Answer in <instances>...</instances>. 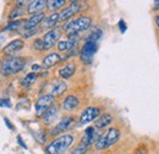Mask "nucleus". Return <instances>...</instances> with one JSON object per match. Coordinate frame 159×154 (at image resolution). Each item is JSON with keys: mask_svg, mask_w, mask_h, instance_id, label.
Instances as JSON below:
<instances>
[{"mask_svg": "<svg viewBox=\"0 0 159 154\" xmlns=\"http://www.w3.org/2000/svg\"><path fill=\"white\" fill-rule=\"evenodd\" d=\"M61 60H62V58L60 57V54H58V53H50V54H48L45 58L43 59L42 65H43V67L49 69V67L59 64Z\"/></svg>", "mask_w": 159, "mask_h": 154, "instance_id": "14", "label": "nucleus"}, {"mask_svg": "<svg viewBox=\"0 0 159 154\" xmlns=\"http://www.w3.org/2000/svg\"><path fill=\"white\" fill-rule=\"evenodd\" d=\"M99 113V108H96V106H89V108L84 109L81 114V117H80V124L81 125H87V124L92 122L94 119L98 117Z\"/></svg>", "mask_w": 159, "mask_h": 154, "instance_id": "8", "label": "nucleus"}, {"mask_svg": "<svg viewBox=\"0 0 159 154\" xmlns=\"http://www.w3.org/2000/svg\"><path fill=\"white\" fill-rule=\"evenodd\" d=\"M74 121H75V120H74L72 116H66V117H64L59 124L57 125V127L53 130L52 135L55 136V135H58V134H60V132H65V131H67V130L72 126Z\"/></svg>", "mask_w": 159, "mask_h": 154, "instance_id": "10", "label": "nucleus"}, {"mask_svg": "<svg viewBox=\"0 0 159 154\" xmlns=\"http://www.w3.org/2000/svg\"><path fill=\"white\" fill-rule=\"evenodd\" d=\"M102 37V31L98 29L93 32L88 38L86 39L82 49H81V59L84 64H91L92 59L94 57L97 49H98V39Z\"/></svg>", "mask_w": 159, "mask_h": 154, "instance_id": "1", "label": "nucleus"}, {"mask_svg": "<svg viewBox=\"0 0 159 154\" xmlns=\"http://www.w3.org/2000/svg\"><path fill=\"white\" fill-rule=\"evenodd\" d=\"M23 48V40L22 39H15L12 42H10L7 45H5V48L2 49V53L5 55H12L15 54L16 52H19Z\"/></svg>", "mask_w": 159, "mask_h": 154, "instance_id": "12", "label": "nucleus"}, {"mask_svg": "<svg viewBox=\"0 0 159 154\" xmlns=\"http://www.w3.org/2000/svg\"><path fill=\"white\" fill-rule=\"evenodd\" d=\"M47 5V1H43V0H36V1H31L28 4V7H27V11L28 14H38L40 12V10Z\"/></svg>", "mask_w": 159, "mask_h": 154, "instance_id": "19", "label": "nucleus"}, {"mask_svg": "<svg viewBox=\"0 0 159 154\" xmlns=\"http://www.w3.org/2000/svg\"><path fill=\"white\" fill-rule=\"evenodd\" d=\"M119 137H120L119 130H116V129L108 130L104 135H100V137L97 139V142H96V149L97 151H103V149L113 146L114 143L118 142Z\"/></svg>", "mask_w": 159, "mask_h": 154, "instance_id": "4", "label": "nucleus"}, {"mask_svg": "<svg viewBox=\"0 0 159 154\" xmlns=\"http://www.w3.org/2000/svg\"><path fill=\"white\" fill-rule=\"evenodd\" d=\"M39 69H40L39 65H33V66H32V70H33V71H38Z\"/></svg>", "mask_w": 159, "mask_h": 154, "instance_id": "34", "label": "nucleus"}, {"mask_svg": "<svg viewBox=\"0 0 159 154\" xmlns=\"http://www.w3.org/2000/svg\"><path fill=\"white\" fill-rule=\"evenodd\" d=\"M58 21H59V14L58 12H53L48 17H44L40 23H42L43 28H52L58 23Z\"/></svg>", "mask_w": 159, "mask_h": 154, "instance_id": "17", "label": "nucleus"}, {"mask_svg": "<svg viewBox=\"0 0 159 154\" xmlns=\"http://www.w3.org/2000/svg\"><path fill=\"white\" fill-rule=\"evenodd\" d=\"M111 122H113V116H111V114L105 113V114H103V115L97 120V122H96V129H104V127H107L108 125H110Z\"/></svg>", "mask_w": 159, "mask_h": 154, "instance_id": "20", "label": "nucleus"}, {"mask_svg": "<svg viewBox=\"0 0 159 154\" xmlns=\"http://www.w3.org/2000/svg\"><path fill=\"white\" fill-rule=\"evenodd\" d=\"M158 4H159V1H156V2H154V9H158Z\"/></svg>", "mask_w": 159, "mask_h": 154, "instance_id": "35", "label": "nucleus"}, {"mask_svg": "<svg viewBox=\"0 0 159 154\" xmlns=\"http://www.w3.org/2000/svg\"><path fill=\"white\" fill-rule=\"evenodd\" d=\"M44 19V12H38V14H33L30 19L25 22V29L26 31H31V29H36V27L40 25V22Z\"/></svg>", "mask_w": 159, "mask_h": 154, "instance_id": "11", "label": "nucleus"}, {"mask_svg": "<svg viewBox=\"0 0 159 154\" xmlns=\"http://www.w3.org/2000/svg\"><path fill=\"white\" fill-rule=\"evenodd\" d=\"M5 40H6V36H5L4 33H0V49H1L2 44L5 43Z\"/></svg>", "mask_w": 159, "mask_h": 154, "instance_id": "33", "label": "nucleus"}, {"mask_svg": "<svg viewBox=\"0 0 159 154\" xmlns=\"http://www.w3.org/2000/svg\"><path fill=\"white\" fill-rule=\"evenodd\" d=\"M75 71H76V66H75V64H72V62H67L64 67H61V69L59 70V75L61 78L67 79V78H70V77L75 74Z\"/></svg>", "mask_w": 159, "mask_h": 154, "instance_id": "15", "label": "nucleus"}, {"mask_svg": "<svg viewBox=\"0 0 159 154\" xmlns=\"http://www.w3.org/2000/svg\"><path fill=\"white\" fill-rule=\"evenodd\" d=\"M87 149H88V147L81 143V144H79V146H77V147L71 152V154H86Z\"/></svg>", "mask_w": 159, "mask_h": 154, "instance_id": "27", "label": "nucleus"}, {"mask_svg": "<svg viewBox=\"0 0 159 154\" xmlns=\"http://www.w3.org/2000/svg\"><path fill=\"white\" fill-rule=\"evenodd\" d=\"M76 45V40L67 39V40H61L58 43V49L60 52H69Z\"/></svg>", "mask_w": 159, "mask_h": 154, "instance_id": "21", "label": "nucleus"}, {"mask_svg": "<svg viewBox=\"0 0 159 154\" xmlns=\"http://www.w3.org/2000/svg\"><path fill=\"white\" fill-rule=\"evenodd\" d=\"M17 142H19V144H20L22 148H25V149H27V146L23 143V141H22V137H21L20 135L17 136Z\"/></svg>", "mask_w": 159, "mask_h": 154, "instance_id": "32", "label": "nucleus"}, {"mask_svg": "<svg viewBox=\"0 0 159 154\" xmlns=\"http://www.w3.org/2000/svg\"><path fill=\"white\" fill-rule=\"evenodd\" d=\"M60 36H61V32H60V29H58V28H53L49 32H47L44 34V37L42 38L43 44H44V50H48V49L53 48L58 43Z\"/></svg>", "mask_w": 159, "mask_h": 154, "instance_id": "7", "label": "nucleus"}, {"mask_svg": "<svg viewBox=\"0 0 159 154\" xmlns=\"http://www.w3.org/2000/svg\"><path fill=\"white\" fill-rule=\"evenodd\" d=\"M81 9V2L80 1H72L66 9H64L59 14V21H66L70 17H72L74 15H76Z\"/></svg>", "mask_w": 159, "mask_h": 154, "instance_id": "9", "label": "nucleus"}, {"mask_svg": "<svg viewBox=\"0 0 159 154\" xmlns=\"http://www.w3.org/2000/svg\"><path fill=\"white\" fill-rule=\"evenodd\" d=\"M54 97L50 94H44L38 98V100L36 102V113L38 116H42L45 114V111L52 106L53 102H54Z\"/></svg>", "mask_w": 159, "mask_h": 154, "instance_id": "6", "label": "nucleus"}, {"mask_svg": "<svg viewBox=\"0 0 159 154\" xmlns=\"http://www.w3.org/2000/svg\"><path fill=\"white\" fill-rule=\"evenodd\" d=\"M91 17L88 16H81L79 19H76L75 21H72L71 23L66 25L64 28L66 31L67 34H79L80 32L87 29L91 26Z\"/></svg>", "mask_w": 159, "mask_h": 154, "instance_id": "5", "label": "nucleus"}, {"mask_svg": "<svg viewBox=\"0 0 159 154\" xmlns=\"http://www.w3.org/2000/svg\"><path fill=\"white\" fill-rule=\"evenodd\" d=\"M137 154H144V153H143V152H139Z\"/></svg>", "mask_w": 159, "mask_h": 154, "instance_id": "36", "label": "nucleus"}, {"mask_svg": "<svg viewBox=\"0 0 159 154\" xmlns=\"http://www.w3.org/2000/svg\"><path fill=\"white\" fill-rule=\"evenodd\" d=\"M74 142V137L71 135H64L55 138L54 141H52L47 148H45V153L47 154H61L64 153L66 149H69V147Z\"/></svg>", "mask_w": 159, "mask_h": 154, "instance_id": "2", "label": "nucleus"}, {"mask_svg": "<svg viewBox=\"0 0 159 154\" xmlns=\"http://www.w3.org/2000/svg\"><path fill=\"white\" fill-rule=\"evenodd\" d=\"M79 104H80V102L76 97L67 96L66 98H65L64 103H62V106H64L65 110H67V111H72V110H75V109L79 106Z\"/></svg>", "mask_w": 159, "mask_h": 154, "instance_id": "16", "label": "nucleus"}, {"mask_svg": "<svg viewBox=\"0 0 159 154\" xmlns=\"http://www.w3.org/2000/svg\"><path fill=\"white\" fill-rule=\"evenodd\" d=\"M4 122H5V125H6V126H7L10 130H14V129H15V127L11 125V122H10V120H9L7 117H5V119H4Z\"/></svg>", "mask_w": 159, "mask_h": 154, "instance_id": "31", "label": "nucleus"}, {"mask_svg": "<svg viewBox=\"0 0 159 154\" xmlns=\"http://www.w3.org/2000/svg\"><path fill=\"white\" fill-rule=\"evenodd\" d=\"M119 28H120V32L121 33H125L126 32V23H125V21H120L119 22Z\"/></svg>", "mask_w": 159, "mask_h": 154, "instance_id": "30", "label": "nucleus"}, {"mask_svg": "<svg viewBox=\"0 0 159 154\" xmlns=\"http://www.w3.org/2000/svg\"><path fill=\"white\" fill-rule=\"evenodd\" d=\"M98 138H99V137L97 136V131H96V129H94V127H88V129H86V131H84V136L82 137L81 143L88 147V146H89V144H92L93 142L96 143Z\"/></svg>", "mask_w": 159, "mask_h": 154, "instance_id": "13", "label": "nucleus"}, {"mask_svg": "<svg viewBox=\"0 0 159 154\" xmlns=\"http://www.w3.org/2000/svg\"><path fill=\"white\" fill-rule=\"evenodd\" d=\"M65 4H66V1H65V0H50V1H47L48 7H49V9H52V10L59 9L60 6H62V5H65Z\"/></svg>", "mask_w": 159, "mask_h": 154, "instance_id": "24", "label": "nucleus"}, {"mask_svg": "<svg viewBox=\"0 0 159 154\" xmlns=\"http://www.w3.org/2000/svg\"><path fill=\"white\" fill-rule=\"evenodd\" d=\"M21 25H22L21 21H12V22L7 23V25L4 27V29H5V31H16V29L20 28Z\"/></svg>", "mask_w": 159, "mask_h": 154, "instance_id": "25", "label": "nucleus"}, {"mask_svg": "<svg viewBox=\"0 0 159 154\" xmlns=\"http://www.w3.org/2000/svg\"><path fill=\"white\" fill-rule=\"evenodd\" d=\"M33 44H34V48L37 50H44V44H43V40L42 39H36Z\"/></svg>", "mask_w": 159, "mask_h": 154, "instance_id": "28", "label": "nucleus"}, {"mask_svg": "<svg viewBox=\"0 0 159 154\" xmlns=\"http://www.w3.org/2000/svg\"><path fill=\"white\" fill-rule=\"evenodd\" d=\"M58 114V108L55 106V105H52L47 111H45V114H44V121L45 122H50L55 116Z\"/></svg>", "mask_w": 159, "mask_h": 154, "instance_id": "22", "label": "nucleus"}, {"mask_svg": "<svg viewBox=\"0 0 159 154\" xmlns=\"http://www.w3.org/2000/svg\"><path fill=\"white\" fill-rule=\"evenodd\" d=\"M22 15H25V12L21 10L20 7L16 6V7L10 12V16H9V17H10V20H15V21H16V19L20 17V16H22Z\"/></svg>", "mask_w": 159, "mask_h": 154, "instance_id": "26", "label": "nucleus"}, {"mask_svg": "<svg viewBox=\"0 0 159 154\" xmlns=\"http://www.w3.org/2000/svg\"><path fill=\"white\" fill-rule=\"evenodd\" d=\"M36 78H37V74L31 72V74H28L27 76L21 81V83H22V86H30V84H32L36 81Z\"/></svg>", "mask_w": 159, "mask_h": 154, "instance_id": "23", "label": "nucleus"}, {"mask_svg": "<svg viewBox=\"0 0 159 154\" xmlns=\"http://www.w3.org/2000/svg\"><path fill=\"white\" fill-rule=\"evenodd\" d=\"M0 106H6V108H11V103H10V99H6V98H1L0 99Z\"/></svg>", "mask_w": 159, "mask_h": 154, "instance_id": "29", "label": "nucleus"}, {"mask_svg": "<svg viewBox=\"0 0 159 154\" xmlns=\"http://www.w3.org/2000/svg\"><path fill=\"white\" fill-rule=\"evenodd\" d=\"M66 88H67V86H66V83L64 81H55L53 83V88H52V92H50L52 94L50 96H53L54 98L61 96L66 91Z\"/></svg>", "mask_w": 159, "mask_h": 154, "instance_id": "18", "label": "nucleus"}, {"mask_svg": "<svg viewBox=\"0 0 159 154\" xmlns=\"http://www.w3.org/2000/svg\"><path fill=\"white\" fill-rule=\"evenodd\" d=\"M25 66V59L20 57H9L1 62V74L4 76L14 75L20 72Z\"/></svg>", "mask_w": 159, "mask_h": 154, "instance_id": "3", "label": "nucleus"}]
</instances>
